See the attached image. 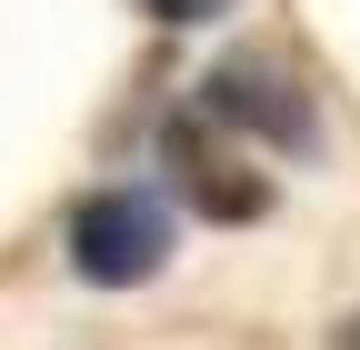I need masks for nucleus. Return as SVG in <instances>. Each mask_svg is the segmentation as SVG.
<instances>
[{
  "mask_svg": "<svg viewBox=\"0 0 360 350\" xmlns=\"http://www.w3.org/2000/svg\"><path fill=\"white\" fill-rule=\"evenodd\" d=\"M200 120L240 130L250 150H281V160H310V150H321V110H310V91H300L281 60H260V51L210 60V80H200Z\"/></svg>",
  "mask_w": 360,
  "mask_h": 350,
  "instance_id": "obj_1",
  "label": "nucleus"
},
{
  "mask_svg": "<svg viewBox=\"0 0 360 350\" xmlns=\"http://www.w3.org/2000/svg\"><path fill=\"white\" fill-rule=\"evenodd\" d=\"M170 260V200L160 190H90L70 210V271L90 290H141Z\"/></svg>",
  "mask_w": 360,
  "mask_h": 350,
  "instance_id": "obj_2",
  "label": "nucleus"
},
{
  "mask_svg": "<svg viewBox=\"0 0 360 350\" xmlns=\"http://www.w3.org/2000/svg\"><path fill=\"white\" fill-rule=\"evenodd\" d=\"M160 170H170V190L191 210H210V221H260V210H270V181L240 170L231 150H210L200 120H160Z\"/></svg>",
  "mask_w": 360,
  "mask_h": 350,
  "instance_id": "obj_3",
  "label": "nucleus"
},
{
  "mask_svg": "<svg viewBox=\"0 0 360 350\" xmlns=\"http://www.w3.org/2000/svg\"><path fill=\"white\" fill-rule=\"evenodd\" d=\"M210 11H231V0H150V20H210Z\"/></svg>",
  "mask_w": 360,
  "mask_h": 350,
  "instance_id": "obj_4",
  "label": "nucleus"
},
{
  "mask_svg": "<svg viewBox=\"0 0 360 350\" xmlns=\"http://www.w3.org/2000/svg\"><path fill=\"white\" fill-rule=\"evenodd\" d=\"M340 350H360V320H350V330H340Z\"/></svg>",
  "mask_w": 360,
  "mask_h": 350,
  "instance_id": "obj_5",
  "label": "nucleus"
}]
</instances>
